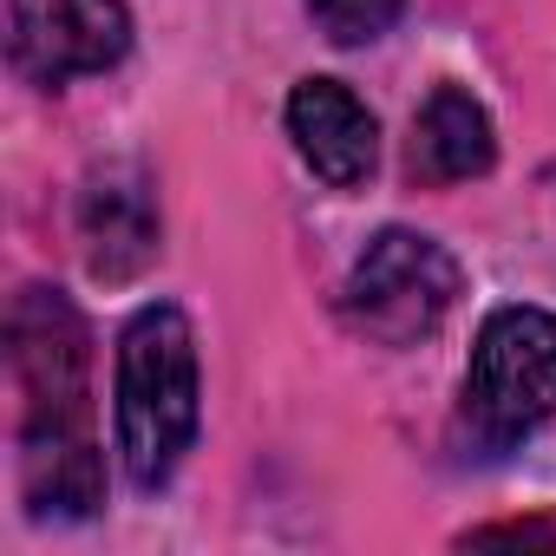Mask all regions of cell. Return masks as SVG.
I'll return each mask as SVG.
<instances>
[{"mask_svg":"<svg viewBox=\"0 0 556 556\" xmlns=\"http://www.w3.org/2000/svg\"><path fill=\"white\" fill-rule=\"evenodd\" d=\"M8 367L21 393V497L47 523H79L105 504L92 432V328L73 295L34 282L8 308Z\"/></svg>","mask_w":556,"mask_h":556,"instance_id":"1","label":"cell"},{"mask_svg":"<svg viewBox=\"0 0 556 556\" xmlns=\"http://www.w3.org/2000/svg\"><path fill=\"white\" fill-rule=\"evenodd\" d=\"M197 426H203L197 328L177 302H144L118 328V361H112V432L125 478L138 491H164L190 458Z\"/></svg>","mask_w":556,"mask_h":556,"instance_id":"2","label":"cell"},{"mask_svg":"<svg viewBox=\"0 0 556 556\" xmlns=\"http://www.w3.org/2000/svg\"><path fill=\"white\" fill-rule=\"evenodd\" d=\"M556 419V315L504 302L465 361V426L484 452H510Z\"/></svg>","mask_w":556,"mask_h":556,"instance_id":"3","label":"cell"},{"mask_svg":"<svg viewBox=\"0 0 556 556\" xmlns=\"http://www.w3.org/2000/svg\"><path fill=\"white\" fill-rule=\"evenodd\" d=\"M465 275L452 262V249L426 229H380L341 282V315L354 334H367L374 348H419L452 308H458Z\"/></svg>","mask_w":556,"mask_h":556,"instance_id":"4","label":"cell"},{"mask_svg":"<svg viewBox=\"0 0 556 556\" xmlns=\"http://www.w3.org/2000/svg\"><path fill=\"white\" fill-rule=\"evenodd\" d=\"M131 53L125 0H8V60L34 86L112 73Z\"/></svg>","mask_w":556,"mask_h":556,"instance_id":"5","label":"cell"},{"mask_svg":"<svg viewBox=\"0 0 556 556\" xmlns=\"http://www.w3.org/2000/svg\"><path fill=\"white\" fill-rule=\"evenodd\" d=\"M282 118H289V138H295L302 164L328 190H361L374 177V164H380V125H374V112L341 79H295Z\"/></svg>","mask_w":556,"mask_h":556,"instance_id":"6","label":"cell"},{"mask_svg":"<svg viewBox=\"0 0 556 556\" xmlns=\"http://www.w3.org/2000/svg\"><path fill=\"white\" fill-rule=\"evenodd\" d=\"M79 236H86V262L105 282H125L157 255V203L144 170L131 164H105L86 197H79Z\"/></svg>","mask_w":556,"mask_h":556,"instance_id":"7","label":"cell"},{"mask_svg":"<svg viewBox=\"0 0 556 556\" xmlns=\"http://www.w3.org/2000/svg\"><path fill=\"white\" fill-rule=\"evenodd\" d=\"M497 164V131L491 112L465 92V86H432L419 118H413V177L419 184H471Z\"/></svg>","mask_w":556,"mask_h":556,"instance_id":"8","label":"cell"},{"mask_svg":"<svg viewBox=\"0 0 556 556\" xmlns=\"http://www.w3.org/2000/svg\"><path fill=\"white\" fill-rule=\"evenodd\" d=\"M302 8H308V21H315L334 47H367V40H380V34L400 21L406 0H302Z\"/></svg>","mask_w":556,"mask_h":556,"instance_id":"9","label":"cell"},{"mask_svg":"<svg viewBox=\"0 0 556 556\" xmlns=\"http://www.w3.org/2000/svg\"><path fill=\"white\" fill-rule=\"evenodd\" d=\"M471 543H556V530H543V523H504V530H478Z\"/></svg>","mask_w":556,"mask_h":556,"instance_id":"10","label":"cell"}]
</instances>
